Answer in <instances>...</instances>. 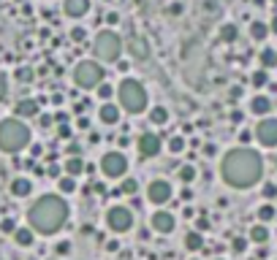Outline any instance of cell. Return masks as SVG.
I'll list each match as a JSON object with an SVG mask.
<instances>
[{"mask_svg":"<svg viewBox=\"0 0 277 260\" xmlns=\"http://www.w3.org/2000/svg\"><path fill=\"white\" fill-rule=\"evenodd\" d=\"M220 173H223L226 185L236 187V190H248L255 182L261 179L264 173V160L255 149L250 146H236L228 155L223 157V165H220Z\"/></svg>","mask_w":277,"mask_h":260,"instance_id":"obj_1","label":"cell"},{"mask_svg":"<svg viewBox=\"0 0 277 260\" xmlns=\"http://www.w3.org/2000/svg\"><path fill=\"white\" fill-rule=\"evenodd\" d=\"M68 220V203L63 201L60 195H44L38 198L27 212V222L33 231L38 233H57L60 228L65 225Z\"/></svg>","mask_w":277,"mask_h":260,"instance_id":"obj_2","label":"cell"},{"mask_svg":"<svg viewBox=\"0 0 277 260\" xmlns=\"http://www.w3.org/2000/svg\"><path fill=\"white\" fill-rule=\"evenodd\" d=\"M30 144V127L25 125L19 117H11V119L0 122V149L14 155V152L25 149Z\"/></svg>","mask_w":277,"mask_h":260,"instance_id":"obj_3","label":"cell"},{"mask_svg":"<svg viewBox=\"0 0 277 260\" xmlns=\"http://www.w3.org/2000/svg\"><path fill=\"white\" fill-rule=\"evenodd\" d=\"M117 98H120V109L130 111V114H142L147 109V90L142 81L136 79H123L117 84Z\"/></svg>","mask_w":277,"mask_h":260,"instance_id":"obj_4","label":"cell"},{"mask_svg":"<svg viewBox=\"0 0 277 260\" xmlns=\"http://www.w3.org/2000/svg\"><path fill=\"white\" fill-rule=\"evenodd\" d=\"M93 54L101 63H114L123 54V38L114 30H101L93 41Z\"/></svg>","mask_w":277,"mask_h":260,"instance_id":"obj_5","label":"cell"},{"mask_svg":"<svg viewBox=\"0 0 277 260\" xmlns=\"http://www.w3.org/2000/svg\"><path fill=\"white\" fill-rule=\"evenodd\" d=\"M74 81L82 90H93L103 81V65H98L95 60H82V63L74 68Z\"/></svg>","mask_w":277,"mask_h":260,"instance_id":"obj_6","label":"cell"},{"mask_svg":"<svg viewBox=\"0 0 277 260\" xmlns=\"http://www.w3.org/2000/svg\"><path fill=\"white\" fill-rule=\"evenodd\" d=\"M101 171L109 179H123L125 173H128V160H125L123 152H106V155L101 157Z\"/></svg>","mask_w":277,"mask_h":260,"instance_id":"obj_7","label":"cell"},{"mask_svg":"<svg viewBox=\"0 0 277 260\" xmlns=\"http://www.w3.org/2000/svg\"><path fill=\"white\" fill-rule=\"evenodd\" d=\"M106 222H109V228H112V231L128 233L130 228H133V212H130V209H125V206H112L106 212Z\"/></svg>","mask_w":277,"mask_h":260,"instance_id":"obj_8","label":"cell"},{"mask_svg":"<svg viewBox=\"0 0 277 260\" xmlns=\"http://www.w3.org/2000/svg\"><path fill=\"white\" fill-rule=\"evenodd\" d=\"M255 139L264 146H277V119H272V117L261 119L255 125Z\"/></svg>","mask_w":277,"mask_h":260,"instance_id":"obj_9","label":"cell"},{"mask_svg":"<svg viewBox=\"0 0 277 260\" xmlns=\"http://www.w3.org/2000/svg\"><path fill=\"white\" fill-rule=\"evenodd\" d=\"M174 195L171 192V185L166 179H155V182H150V187H147V198L152 203H158V206H163V203H169V198Z\"/></svg>","mask_w":277,"mask_h":260,"instance_id":"obj_10","label":"cell"},{"mask_svg":"<svg viewBox=\"0 0 277 260\" xmlns=\"http://www.w3.org/2000/svg\"><path fill=\"white\" fill-rule=\"evenodd\" d=\"M139 155L147 160V157L160 155V139L155 133H142L139 136Z\"/></svg>","mask_w":277,"mask_h":260,"instance_id":"obj_11","label":"cell"},{"mask_svg":"<svg viewBox=\"0 0 277 260\" xmlns=\"http://www.w3.org/2000/svg\"><path fill=\"white\" fill-rule=\"evenodd\" d=\"M152 228L158 233H171L174 228H177V220H174V214L171 212H163V209H158V212L152 214Z\"/></svg>","mask_w":277,"mask_h":260,"instance_id":"obj_12","label":"cell"},{"mask_svg":"<svg viewBox=\"0 0 277 260\" xmlns=\"http://www.w3.org/2000/svg\"><path fill=\"white\" fill-rule=\"evenodd\" d=\"M98 119L103 122V125H117V122H120V106L112 103V100L103 103V106H101V111H98Z\"/></svg>","mask_w":277,"mask_h":260,"instance_id":"obj_13","label":"cell"},{"mask_svg":"<svg viewBox=\"0 0 277 260\" xmlns=\"http://www.w3.org/2000/svg\"><path fill=\"white\" fill-rule=\"evenodd\" d=\"M63 8H65V14H68V17L79 19V17H84V14L90 11V0H65Z\"/></svg>","mask_w":277,"mask_h":260,"instance_id":"obj_14","label":"cell"},{"mask_svg":"<svg viewBox=\"0 0 277 260\" xmlns=\"http://www.w3.org/2000/svg\"><path fill=\"white\" fill-rule=\"evenodd\" d=\"M17 117L22 119V117H38V100H33V98H22L17 103Z\"/></svg>","mask_w":277,"mask_h":260,"instance_id":"obj_15","label":"cell"},{"mask_svg":"<svg viewBox=\"0 0 277 260\" xmlns=\"http://www.w3.org/2000/svg\"><path fill=\"white\" fill-rule=\"evenodd\" d=\"M250 111H253V114H258V117H266L272 111V100L266 98V95H255V98L250 100Z\"/></svg>","mask_w":277,"mask_h":260,"instance_id":"obj_16","label":"cell"},{"mask_svg":"<svg viewBox=\"0 0 277 260\" xmlns=\"http://www.w3.org/2000/svg\"><path fill=\"white\" fill-rule=\"evenodd\" d=\"M30 192H33V185H30V179H14L11 182V195H17V198H27Z\"/></svg>","mask_w":277,"mask_h":260,"instance_id":"obj_17","label":"cell"},{"mask_svg":"<svg viewBox=\"0 0 277 260\" xmlns=\"http://www.w3.org/2000/svg\"><path fill=\"white\" fill-rule=\"evenodd\" d=\"M250 241H255V244H266L269 241V228L264 225V222H258V225H253L250 228Z\"/></svg>","mask_w":277,"mask_h":260,"instance_id":"obj_18","label":"cell"},{"mask_svg":"<svg viewBox=\"0 0 277 260\" xmlns=\"http://www.w3.org/2000/svg\"><path fill=\"white\" fill-rule=\"evenodd\" d=\"M266 35H269V24H266V22H261V19L250 22V38H253V41H264Z\"/></svg>","mask_w":277,"mask_h":260,"instance_id":"obj_19","label":"cell"},{"mask_svg":"<svg viewBox=\"0 0 277 260\" xmlns=\"http://www.w3.org/2000/svg\"><path fill=\"white\" fill-rule=\"evenodd\" d=\"M201 247H204V236H201L199 231H188V236H185V249H190V252H199Z\"/></svg>","mask_w":277,"mask_h":260,"instance_id":"obj_20","label":"cell"},{"mask_svg":"<svg viewBox=\"0 0 277 260\" xmlns=\"http://www.w3.org/2000/svg\"><path fill=\"white\" fill-rule=\"evenodd\" d=\"M84 168L87 165H84L82 157H68V163H65V173H68V176H79Z\"/></svg>","mask_w":277,"mask_h":260,"instance_id":"obj_21","label":"cell"},{"mask_svg":"<svg viewBox=\"0 0 277 260\" xmlns=\"http://www.w3.org/2000/svg\"><path fill=\"white\" fill-rule=\"evenodd\" d=\"M14 241H17L19 247H30V244H33V231H30V228H17V231H14Z\"/></svg>","mask_w":277,"mask_h":260,"instance_id":"obj_22","label":"cell"},{"mask_svg":"<svg viewBox=\"0 0 277 260\" xmlns=\"http://www.w3.org/2000/svg\"><path fill=\"white\" fill-rule=\"evenodd\" d=\"M220 38L226 41V44H234L236 38H239V30H236V24H231V22H226L223 27H220Z\"/></svg>","mask_w":277,"mask_h":260,"instance_id":"obj_23","label":"cell"},{"mask_svg":"<svg viewBox=\"0 0 277 260\" xmlns=\"http://www.w3.org/2000/svg\"><path fill=\"white\" fill-rule=\"evenodd\" d=\"M261 65H264V71L266 68H275V65H277V52H275V49L266 47L264 52H261Z\"/></svg>","mask_w":277,"mask_h":260,"instance_id":"obj_24","label":"cell"},{"mask_svg":"<svg viewBox=\"0 0 277 260\" xmlns=\"http://www.w3.org/2000/svg\"><path fill=\"white\" fill-rule=\"evenodd\" d=\"M150 119H152L155 125H163V122H169V109H163V106H155V109L150 111Z\"/></svg>","mask_w":277,"mask_h":260,"instance_id":"obj_25","label":"cell"},{"mask_svg":"<svg viewBox=\"0 0 277 260\" xmlns=\"http://www.w3.org/2000/svg\"><path fill=\"white\" fill-rule=\"evenodd\" d=\"M196 176H199V171H196V168L190 165V163H188V165H182V168H179V179H182L185 185H190V182H196Z\"/></svg>","mask_w":277,"mask_h":260,"instance_id":"obj_26","label":"cell"},{"mask_svg":"<svg viewBox=\"0 0 277 260\" xmlns=\"http://www.w3.org/2000/svg\"><path fill=\"white\" fill-rule=\"evenodd\" d=\"M275 217H277V209H275V206H269V203L258 209V220H261V222H272Z\"/></svg>","mask_w":277,"mask_h":260,"instance_id":"obj_27","label":"cell"},{"mask_svg":"<svg viewBox=\"0 0 277 260\" xmlns=\"http://www.w3.org/2000/svg\"><path fill=\"white\" fill-rule=\"evenodd\" d=\"M182 149H185V139H182V136H171V139H169V152H171V155H179Z\"/></svg>","mask_w":277,"mask_h":260,"instance_id":"obj_28","label":"cell"},{"mask_svg":"<svg viewBox=\"0 0 277 260\" xmlns=\"http://www.w3.org/2000/svg\"><path fill=\"white\" fill-rule=\"evenodd\" d=\"M57 187H60V192H74L76 190V182H74V176H60Z\"/></svg>","mask_w":277,"mask_h":260,"instance_id":"obj_29","label":"cell"},{"mask_svg":"<svg viewBox=\"0 0 277 260\" xmlns=\"http://www.w3.org/2000/svg\"><path fill=\"white\" fill-rule=\"evenodd\" d=\"M136 190H139L136 179H123V185H120V192H123V195H133Z\"/></svg>","mask_w":277,"mask_h":260,"instance_id":"obj_30","label":"cell"},{"mask_svg":"<svg viewBox=\"0 0 277 260\" xmlns=\"http://www.w3.org/2000/svg\"><path fill=\"white\" fill-rule=\"evenodd\" d=\"M112 95H114V87L112 84H106V81H103V84H98V98L101 100H106V103H109V98H112Z\"/></svg>","mask_w":277,"mask_h":260,"instance_id":"obj_31","label":"cell"},{"mask_svg":"<svg viewBox=\"0 0 277 260\" xmlns=\"http://www.w3.org/2000/svg\"><path fill=\"white\" fill-rule=\"evenodd\" d=\"M231 249H234V252H245V249H248V238H245V236H234Z\"/></svg>","mask_w":277,"mask_h":260,"instance_id":"obj_32","label":"cell"},{"mask_svg":"<svg viewBox=\"0 0 277 260\" xmlns=\"http://www.w3.org/2000/svg\"><path fill=\"white\" fill-rule=\"evenodd\" d=\"M142 44H144V41H139V38H133V41H130V49H133V52H136V54H139V57H147V54H150V49H144V47H142Z\"/></svg>","mask_w":277,"mask_h":260,"instance_id":"obj_33","label":"cell"},{"mask_svg":"<svg viewBox=\"0 0 277 260\" xmlns=\"http://www.w3.org/2000/svg\"><path fill=\"white\" fill-rule=\"evenodd\" d=\"M250 81H253V87H266V81H269L266 79V71H255Z\"/></svg>","mask_w":277,"mask_h":260,"instance_id":"obj_34","label":"cell"},{"mask_svg":"<svg viewBox=\"0 0 277 260\" xmlns=\"http://www.w3.org/2000/svg\"><path fill=\"white\" fill-rule=\"evenodd\" d=\"M264 198H269V201H272V198H277V185L266 182V185H264Z\"/></svg>","mask_w":277,"mask_h":260,"instance_id":"obj_35","label":"cell"},{"mask_svg":"<svg viewBox=\"0 0 277 260\" xmlns=\"http://www.w3.org/2000/svg\"><path fill=\"white\" fill-rule=\"evenodd\" d=\"M8 95V79H6V73H0V100Z\"/></svg>","mask_w":277,"mask_h":260,"instance_id":"obj_36","label":"cell"},{"mask_svg":"<svg viewBox=\"0 0 277 260\" xmlns=\"http://www.w3.org/2000/svg\"><path fill=\"white\" fill-rule=\"evenodd\" d=\"M57 136H60V139H71V136H74L71 125H60V127H57Z\"/></svg>","mask_w":277,"mask_h":260,"instance_id":"obj_37","label":"cell"},{"mask_svg":"<svg viewBox=\"0 0 277 260\" xmlns=\"http://www.w3.org/2000/svg\"><path fill=\"white\" fill-rule=\"evenodd\" d=\"M71 38L74 41H84V38H87V30H84V27H74L71 30Z\"/></svg>","mask_w":277,"mask_h":260,"instance_id":"obj_38","label":"cell"},{"mask_svg":"<svg viewBox=\"0 0 277 260\" xmlns=\"http://www.w3.org/2000/svg\"><path fill=\"white\" fill-rule=\"evenodd\" d=\"M17 79L19 81H30V79H33V71H30V68H19L17 71Z\"/></svg>","mask_w":277,"mask_h":260,"instance_id":"obj_39","label":"cell"},{"mask_svg":"<svg viewBox=\"0 0 277 260\" xmlns=\"http://www.w3.org/2000/svg\"><path fill=\"white\" fill-rule=\"evenodd\" d=\"M0 228H3V231H6V233H14V231H17V225H14V220H3V225H0Z\"/></svg>","mask_w":277,"mask_h":260,"instance_id":"obj_40","label":"cell"},{"mask_svg":"<svg viewBox=\"0 0 277 260\" xmlns=\"http://www.w3.org/2000/svg\"><path fill=\"white\" fill-rule=\"evenodd\" d=\"M47 176H54V179H60V165H49Z\"/></svg>","mask_w":277,"mask_h":260,"instance_id":"obj_41","label":"cell"},{"mask_svg":"<svg viewBox=\"0 0 277 260\" xmlns=\"http://www.w3.org/2000/svg\"><path fill=\"white\" fill-rule=\"evenodd\" d=\"M204 11H218V3H215V0H206V3H204Z\"/></svg>","mask_w":277,"mask_h":260,"instance_id":"obj_42","label":"cell"},{"mask_svg":"<svg viewBox=\"0 0 277 260\" xmlns=\"http://www.w3.org/2000/svg\"><path fill=\"white\" fill-rule=\"evenodd\" d=\"M206 228H209V220H206V217H199V233L206 231Z\"/></svg>","mask_w":277,"mask_h":260,"instance_id":"obj_43","label":"cell"},{"mask_svg":"<svg viewBox=\"0 0 277 260\" xmlns=\"http://www.w3.org/2000/svg\"><path fill=\"white\" fill-rule=\"evenodd\" d=\"M215 152H218V149H215V144H206V146H204V155H206V157H212Z\"/></svg>","mask_w":277,"mask_h":260,"instance_id":"obj_44","label":"cell"},{"mask_svg":"<svg viewBox=\"0 0 277 260\" xmlns=\"http://www.w3.org/2000/svg\"><path fill=\"white\" fill-rule=\"evenodd\" d=\"M38 122H41L44 127H49V125H52V117H47V114H44V117H38Z\"/></svg>","mask_w":277,"mask_h":260,"instance_id":"obj_45","label":"cell"},{"mask_svg":"<svg viewBox=\"0 0 277 260\" xmlns=\"http://www.w3.org/2000/svg\"><path fill=\"white\" fill-rule=\"evenodd\" d=\"M179 195H182V201H190V195H193V192H190V187H185V190L179 192Z\"/></svg>","mask_w":277,"mask_h":260,"instance_id":"obj_46","label":"cell"},{"mask_svg":"<svg viewBox=\"0 0 277 260\" xmlns=\"http://www.w3.org/2000/svg\"><path fill=\"white\" fill-rule=\"evenodd\" d=\"M41 152H44V149H41V146L36 144V146H33V149H30V155H33V157H38V155H41Z\"/></svg>","mask_w":277,"mask_h":260,"instance_id":"obj_47","label":"cell"},{"mask_svg":"<svg viewBox=\"0 0 277 260\" xmlns=\"http://www.w3.org/2000/svg\"><path fill=\"white\" fill-rule=\"evenodd\" d=\"M269 30H272V33H275V35H277V17H275V19H272V24H269Z\"/></svg>","mask_w":277,"mask_h":260,"instance_id":"obj_48","label":"cell"},{"mask_svg":"<svg viewBox=\"0 0 277 260\" xmlns=\"http://www.w3.org/2000/svg\"><path fill=\"white\" fill-rule=\"evenodd\" d=\"M253 3H255V6H264V3H266V0H253Z\"/></svg>","mask_w":277,"mask_h":260,"instance_id":"obj_49","label":"cell"},{"mask_svg":"<svg viewBox=\"0 0 277 260\" xmlns=\"http://www.w3.org/2000/svg\"><path fill=\"white\" fill-rule=\"evenodd\" d=\"M275 168H277V155H275Z\"/></svg>","mask_w":277,"mask_h":260,"instance_id":"obj_50","label":"cell"},{"mask_svg":"<svg viewBox=\"0 0 277 260\" xmlns=\"http://www.w3.org/2000/svg\"><path fill=\"white\" fill-rule=\"evenodd\" d=\"M272 3H275V6H277V0H272Z\"/></svg>","mask_w":277,"mask_h":260,"instance_id":"obj_51","label":"cell"},{"mask_svg":"<svg viewBox=\"0 0 277 260\" xmlns=\"http://www.w3.org/2000/svg\"><path fill=\"white\" fill-rule=\"evenodd\" d=\"M215 260H223V258H215Z\"/></svg>","mask_w":277,"mask_h":260,"instance_id":"obj_52","label":"cell"}]
</instances>
